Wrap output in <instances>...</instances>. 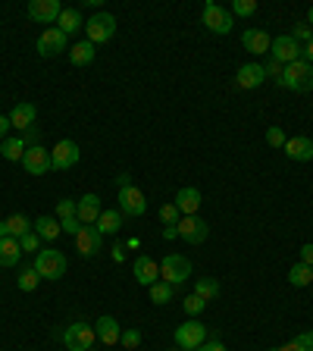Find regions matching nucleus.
Instances as JSON below:
<instances>
[{
    "label": "nucleus",
    "mask_w": 313,
    "mask_h": 351,
    "mask_svg": "<svg viewBox=\"0 0 313 351\" xmlns=\"http://www.w3.org/2000/svg\"><path fill=\"white\" fill-rule=\"evenodd\" d=\"M66 254L63 251H57V248H44V251H38L35 254V270H38V276L41 279H63L66 276Z\"/></svg>",
    "instance_id": "f257e3e1"
},
{
    "label": "nucleus",
    "mask_w": 313,
    "mask_h": 351,
    "mask_svg": "<svg viewBox=\"0 0 313 351\" xmlns=\"http://www.w3.org/2000/svg\"><path fill=\"white\" fill-rule=\"evenodd\" d=\"M279 88H288V91H298V95L313 91V66L304 63V60H298V63H292V66H285Z\"/></svg>",
    "instance_id": "f03ea898"
},
{
    "label": "nucleus",
    "mask_w": 313,
    "mask_h": 351,
    "mask_svg": "<svg viewBox=\"0 0 313 351\" xmlns=\"http://www.w3.org/2000/svg\"><path fill=\"white\" fill-rule=\"evenodd\" d=\"M160 279L179 289L182 282H188L191 279V261L188 257H182V254H166L160 261Z\"/></svg>",
    "instance_id": "7ed1b4c3"
},
{
    "label": "nucleus",
    "mask_w": 313,
    "mask_h": 351,
    "mask_svg": "<svg viewBox=\"0 0 313 351\" xmlns=\"http://www.w3.org/2000/svg\"><path fill=\"white\" fill-rule=\"evenodd\" d=\"M113 35H116V16L113 13H95L85 22V38L95 44V47L97 44H107Z\"/></svg>",
    "instance_id": "20e7f679"
},
{
    "label": "nucleus",
    "mask_w": 313,
    "mask_h": 351,
    "mask_svg": "<svg viewBox=\"0 0 313 351\" xmlns=\"http://www.w3.org/2000/svg\"><path fill=\"white\" fill-rule=\"evenodd\" d=\"M207 342V326L197 317H191V320H185L182 326H175V345L182 351H195L197 345Z\"/></svg>",
    "instance_id": "39448f33"
},
{
    "label": "nucleus",
    "mask_w": 313,
    "mask_h": 351,
    "mask_svg": "<svg viewBox=\"0 0 313 351\" xmlns=\"http://www.w3.org/2000/svg\"><path fill=\"white\" fill-rule=\"evenodd\" d=\"M95 326H88V323H73V326H66L63 332V345L69 351H91L95 348Z\"/></svg>",
    "instance_id": "423d86ee"
},
{
    "label": "nucleus",
    "mask_w": 313,
    "mask_h": 351,
    "mask_svg": "<svg viewBox=\"0 0 313 351\" xmlns=\"http://www.w3.org/2000/svg\"><path fill=\"white\" fill-rule=\"evenodd\" d=\"M201 22H204L207 32H213V35H229L232 32V10L219 7V3H207L204 13H201Z\"/></svg>",
    "instance_id": "0eeeda50"
},
{
    "label": "nucleus",
    "mask_w": 313,
    "mask_h": 351,
    "mask_svg": "<svg viewBox=\"0 0 313 351\" xmlns=\"http://www.w3.org/2000/svg\"><path fill=\"white\" fill-rule=\"evenodd\" d=\"M147 210V197L141 189H135V185H119V213L123 217H141V213Z\"/></svg>",
    "instance_id": "6e6552de"
},
{
    "label": "nucleus",
    "mask_w": 313,
    "mask_h": 351,
    "mask_svg": "<svg viewBox=\"0 0 313 351\" xmlns=\"http://www.w3.org/2000/svg\"><path fill=\"white\" fill-rule=\"evenodd\" d=\"M301 51H304V44H298L292 35H279V38H273V47H270L273 60H276V63H282V66L298 63V60H301Z\"/></svg>",
    "instance_id": "1a4fd4ad"
},
{
    "label": "nucleus",
    "mask_w": 313,
    "mask_h": 351,
    "mask_svg": "<svg viewBox=\"0 0 313 351\" xmlns=\"http://www.w3.org/2000/svg\"><path fill=\"white\" fill-rule=\"evenodd\" d=\"M35 47H38V53H41V57L51 60V57H60V53L69 51V38H66L60 29H44Z\"/></svg>",
    "instance_id": "9d476101"
},
{
    "label": "nucleus",
    "mask_w": 313,
    "mask_h": 351,
    "mask_svg": "<svg viewBox=\"0 0 313 351\" xmlns=\"http://www.w3.org/2000/svg\"><path fill=\"white\" fill-rule=\"evenodd\" d=\"M22 169L29 176H44L47 169H53L51 167V151L44 145H32V147H25V157H22Z\"/></svg>",
    "instance_id": "9b49d317"
},
{
    "label": "nucleus",
    "mask_w": 313,
    "mask_h": 351,
    "mask_svg": "<svg viewBox=\"0 0 313 351\" xmlns=\"http://www.w3.org/2000/svg\"><path fill=\"white\" fill-rule=\"evenodd\" d=\"M175 229H179L182 241H188V245H204L207 235H210V226H207V219H201V217H182Z\"/></svg>",
    "instance_id": "f8f14e48"
},
{
    "label": "nucleus",
    "mask_w": 313,
    "mask_h": 351,
    "mask_svg": "<svg viewBox=\"0 0 313 351\" xmlns=\"http://www.w3.org/2000/svg\"><path fill=\"white\" fill-rule=\"evenodd\" d=\"M79 157H82L79 145H75L73 138H63V141H57V147L51 151V167L53 169H73L75 163H79Z\"/></svg>",
    "instance_id": "ddd939ff"
},
{
    "label": "nucleus",
    "mask_w": 313,
    "mask_h": 351,
    "mask_svg": "<svg viewBox=\"0 0 313 351\" xmlns=\"http://www.w3.org/2000/svg\"><path fill=\"white\" fill-rule=\"evenodd\" d=\"M132 273H135L138 285H147V289H151L153 282H160V263L153 261V257H147V254L135 257V263H132Z\"/></svg>",
    "instance_id": "4468645a"
},
{
    "label": "nucleus",
    "mask_w": 313,
    "mask_h": 351,
    "mask_svg": "<svg viewBox=\"0 0 313 351\" xmlns=\"http://www.w3.org/2000/svg\"><path fill=\"white\" fill-rule=\"evenodd\" d=\"M60 13H63V3H60V0H32L29 3V16L35 22H41V25L57 22Z\"/></svg>",
    "instance_id": "2eb2a0df"
},
{
    "label": "nucleus",
    "mask_w": 313,
    "mask_h": 351,
    "mask_svg": "<svg viewBox=\"0 0 313 351\" xmlns=\"http://www.w3.org/2000/svg\"><path fill=\"white\" fill-rule=\"evenodd\" d=\"M75 248L82 257H95L97 251H103V235L97 232V226H82V232L75 235Z\"/></svg>",
    "instance_id": "dca6fc26"
},
{
    "label": "nucleus",
    "mask_w": 313,
    "mask_h": 351,
    "mask_svg": "<svg viewBox=\"0 0 313 351\" xmlns=\"http://www.w3.org/2000/svg\"><path fill=\"white\" fill-rule=\"evenodd\" d=\"M282 151H285V157H288V160H298V163L313 160V141L307 138V135H295V138H288Z\"/></svg>",
    "instance_id": "f3484780"
},
{
    "label": "nucleus",
    "mask_w": 313,
    "mask_h": 351,
    "mask_svg": "<svg viewBox=\"0 0 313 351\" xmlns=\"http://www.w3.org/2000/svg\"><path fill=\"white\" fill-rule=\"evenodd\" d=\"M101 197L91 191V195H82V201L75 204V217L82 219V226H91V223H97V217H101Z\"/></svg>",
    "instance_id": "a211bd4d"
},
{
    "label": "nucleus",
    "mask_w": 313,
    "mask_h": 351,
    "mask_svg": "<svg viewBox=\"0 0 313 351\" xmlns=\"http://www.w3.org/2000/svg\"><path fill=\"white\" fill-rule=\"evenodd\" d=\"M235 82H238V88H245V91L260 88L263 82H266V69H263L260 63H245L238 69V75H235Z\"/></svg>",
    "instance_id": "6ab92c4d"
},
{
    "label": "nucleus",
    "mask_w": 313,
    "mask_h": 351,
    "mask_svg": "<svg viewBox=\"0 0 313 351\" xmlns=\"http://www.w3.org/2000/svg\"><path fill=\"white\" fill-rule=\"evenodd\" d=\"M201 201H204V197H201V191H197V189H179V191H175L173 204L179 207V213H182V217H197Z\"/></svg>",
    "instance_id": "aec40b11"
},
{
    "label": "nucleus",
    "mask_w": 313,
    "mask_h": 351,
    "mask_svg": "<svg viewBox=\"0 0 313 351\" xmlns=\"http://www.w3.org/2000/svg\"><path fill=\"white\" fill-rule=\"evenodd\" d=\"M35 117H38V107L29 101L16 104V107L10 110V123H13V129H19V132L32 129V125H35Z\"/></svg>",
    "instance_id": "412c9836"
},
{
    "label": "nucleus",
    "mask_w": 313,
    "mask_h": 351,
    "mask_svg": "<svg viewBox=\"0 0 313 351\" xmlns=\"http://www.w3.org/2000/svg\"><path fill=\"white\" fill-rule=\"evenodd\" d=\"M95 332H97V339H101L103 345H116L119 342V336H123V329H119V323H116V317H97V323H95Z\"/></svg>",
    "instance_id": "4be33fe9"
},
{
    "label": "nucleus",
    "mask_w": 313,
    "mask_h": 351,
    "mask_svg": "<svg viewBox=\"0 0 313 351\" xmlns=\"http://www.w3.org/2000/svg\"><path fill=\"white\" fill-rule=\"evenodd\" d=\"M241 44H245V51H251V53H270V47H273V38L266 35V32H260V29H248L245 35H241Z\"/></svg>",
    "instance_id": "5701e85b"
},
{
    "label": "nucleus",
    "mask_w": 313,
    "mask_h": 351,
    "mask_svg": "<svg viewBox=\"0 0 313 351\" xmlns=\"http://www.w3.org/2000/svg\"><path fill=\"white\" fill-rule=\"evenodd\" d=\"M22 257V245L19 239H13V235H3L0 239V267H16Z\"/></svg>",
    "instance_id": "b1692460"
},
{
    "label": "nucleus",
    "mask_w": 313,
    "mask_h": 351,
    "mask_svg": "<svg viewBox=\"0 0 313 351\" xmlns=\"http://www.w3.org/2000/svg\"><path fill=\"white\" fill-rule=\"evenodd\" d=\"M57 29L63 32L66 38L75 35V32H82V29H85L82 13H79V10H73V7H63V13H60V19H57Z\"/></svg>",
    "instance_id": "393cba45"
},
{
    "label": "nucleus",
    "mask_w": 313,
    "mask_h": 351,
    "mask_svg": "<svg viewBox=\"0 0 313 351\" xmlns=\"http://www.w3.org/2000/svg\"><path fill=\"white\" fill-rule=\"evenodd\" d=\"M97 232L101 235H116L119 229H123V213L119 210H101V217H97Z\"/></svg>",
    "instance_id": "a878e982"
},
{
    "label": "nucleus",
    "mask_w": 313,
    "mask_h": 351,
    "mask_svg": "<svg viewBox=\"0 0 313 351\" xmlns=\"http://www.w3.org/2000/svg\"><path fill=\"white\" fill-rule=\"evenodd\" d=\"M95 44L88 41H79V44H73V47H69V60H73V66H88L91 63V60H95Z\"/></svg>",
    "instance_id": "bb28decb"
},
{
    "label": "nucleus",
    "mask_w": 313,
    "mask_h": 351,
    "mask_svg": "<svg viewBox=\"0 0 313 351\" xmlns=\"http://www.w3.org/2000/svg\"><path fill=\"white\" fill-rule=\"evenodd\" d=\"M25 141H22V135H13V138H3V145H0V154H3V160H19L25 157Z\"/></svg>",
    "instance_id": "cd10ccee"
},
{
    "label": "nucleus",
    "mask_w": 313,
    "mask_h": 351,
    "mask_svg": "<svg viewBox=\"0 0 313 351\" xmlns=\"http://www.w3.org/2000/svg\"><path fill=\"white\" fill-rule=\"evenodd\" d=\"M32 229H35V223H32L25 213H13V217H7V235H13V239L29 235Z\"/></svg>",
    "instance_id": "c85d7f7f"
},
{
    "label": "nucleus",
    "mask_w": 313,
    "mask_h": 351,
    "mask_svg": "<svg viewBox=\"0 0 313 351\" xmlns=\"http://www.w3.org/2000/svg\"><path fill=\"white\" fill-rule=\"evenodd\" d=\"M35 232L41 235L44 241H53L60 232H63V226H60L57 217H38V219H35Z\"/></svg>",
    "instance_id": "c756f323"
},
{
    "label": "nucleus",
    "mask_w": 313,
    "mask_h": 351,
    "mask_svg": "<svg viewBox=\"0 0 313 351\" xmlns=\"http://www.w3.org/2000/svg\"><path fill=\"white\" fill-rule=\"evenodd\" d=\"M288 282L295 285V289H304V285L313 282V267H307V263H295L292 270H288Z\"/></svg>",
    "instance_id": "7c9ffc66"
},
{
    "label": "nucleus",
    "mask_w": 313,
    "mask_h": 351,
    "mask_svg": "<svg viewBox=\"0 0 313 351\" xmlns=\"http://www.w3.org/2000/svg\"><path fill=\"white\" fill-rule=\"evenodd\" d=\"M173 298H175V285L163 282V279L151 285V301H153V304H169Z\"/></svg>",
    "instance_id": "2f4dec72"
},
{
    "label": "nucleus",
    "mask_w": 313,
    "mask_h": 351,
    "mask_svg": "<svg viewBox=\"0 0 313 351\" xmlns=\"http://www.w3.org/2000/svg\"><path fill=\"white\" fill-rule=\"evenodd\" d=\"M16 282H19L22 292H35L38 282H41V276H38V270H35V263H32V267H22V270H19V279H16Z\"/></svg>",
    "instance_id": "473e14b6"
},
{
    "label": "nucleus",
    "mask_w": 313,
    "mask_h": 351,
    "mask_svg": "<svg viewBox=\"0 0 313 351\" xmlns=\"http://www.w3.org/2000/svg\"><path fill=\"white\" fill-rule=\"evenodd\" d=\"M195 295H197V298H204V301H213L219 295V282H216V279H210V276L197 279V282H195Z\"/></svg>",
    "instance_id": "72a5a7b5"
},
{
    "label": "nucleus",
    "mask_w": 313,
    "mask_h": 351,
    "mask_svg": "<svg viewBox=\"0 0 313 351\" xmlns=\"http://www.w3.org/2000/svg\"><path fill=\"white\" fill-rule=\"evenodd\" d=\"M285 141H288V135H285V129H282V125H270V129H266V145H270V147H276V151H282V147H285Z\"/></svg>",
    "instance_id": "f704fd0d"
},
{
    "label": "nucleus",
    "mask_w": 313,
    "mask_h": 351,
    "mask_svg": "<svg viewBox=\"0 0 313 351\" xmlns=\"http://www.w3.org/2000/svg\"><path fill=\"white\" fill-rule=\"evenodd\" d=\"M179 219H182V213H179V207L175 204H163L160 207V223L163 226H179Z\"/></svg>",
    "instance_id": "c9c22d12"
},
{
    "label": "nucleus",
    "mask_w": 313,
    "mask_h": 351,
    "mask_svg": "<svg viewBox=\"0 0 313 351\" xmlns=\"http://www.w3.org/2000/svg\"><path fill=\"white\" fill-rule=\"evenodd\" d=\"M182 307H185V314H188V317H197V314H201V311L207 307V301H204V298H197V295L191 292L188 298H182Z\"/></svg>",
    "instance_id": "e433bc0d"
},
{
    "label": "nucleus",
    "mask_w": 313,
    "mask_h": 351,
    "mask_svg": "<svg viewBox=\"0 0 313 351\" xmlns=\"http://www.w3.org/2000/svg\"><path fill=\"white\" fill-rule=\"evenodd\" d=\"M257 0H232V16H254Z\"/></svg>",
    "instance_id": "4c0bfd02"
},
{
    "label": "nucleus",
    "mask_w": 313,
    "mask_h": 351,
    "mask_svg": "<svg viewBox=\"0 0 313 351\" xmlns=\"http://www.w3.org/2000/svg\"><path fill=\"white\" fill-rule=\"evenodd\" d=\"M75 204L79 201H73V197H63L57 204V219H69V217H75Z\"/></svg>",
    "instance_id": "58836bf2"
},
{
    "label": "nucleus",
    "mask_w": 313,
    "mask_h": 351,
    "mask_svg": "<svg viewBox=\"0 0 313 351\" xmlns=\"http://www.w3.org/2000/svg\"><path fill=\"white\" fill-rule=\"evenodd\" d=\"M19 245H22V251H29V254H32V251L41 248V235H38L35 229H32L29 235H22V239H19Z\"/></svg>",
    "instance_id": "ea45409f"
},
{
    "label": "nucleus",
    "mask_w": 313,
    "mask_h": 351,
    "mask_svg": "<svg viewBox=\"0 0 313 351\" xmlns=\"http://www.w3.org/2000/svg\"><path fill=\"white\" fill-rule=\"evenodd\" d=\"M119 342H123L129 351H135L141 345V332H138V329H125L123 336H119Z\"/></svg>",
    "instance_id": "a19ab883"
},
{
    "label": "nucleus",
    "mask_w": 313,
    "mask_h": 351,
    "mask_svg": "<svg viewBox=\"0 0 313 351\" xmlns=\"http://www.w3.org/2000/svg\"><path fill=\"white\" fill-rule=\"evenodd\" d=\"M292 38H295V41H310V38H313V29H310V25H307V22H298V25H295V29H292Z\"/></svg>",
    "instance_id": "79ce46f5"
},
{
    "label": "nucleus",
    "mask_w": 313,
    "mask_h": 351,
    "mask_svg": "<svg viewBox=\"0 0 313 351\" xmlns=\"http://www.w3.org/2000/svg\"><path fill=\"white\" fill-rule=\"evenodd\" d=\"M60 226H63V232H69V235H79V232H82V219H79V217L60 219Z\"/></svg>",
    "instance_id": "37998d69"
},
{
    "label": "nucleus",
    "mask_w": 313,
    "mask_h": 351,
    "mask_svg": "<svg viewBox=\"0 0 313 351\" xmlns=\"http://www.w3.org/2000/svg\"><path fill=\"white\" fill-rule=\"evenodd\" d=\"M263 69H266V75H273V79H276V85H279V82H282V73H285V66H282V63H276V60H270V63L263 66Z\"/></svg>",
    "instance_id": "c03bdc74"
},
{
    "label": "nucleus",
    "mask_w": 313,
    "mask_h": 351,
    "mask_svg": "<svg viewBox=\"0 0 313 351\" xmlns=\"http://www.w3.org/2000/svg\"><path fill=\"white\" fill-rule=\"evenodd\" d=\"M295 342L301 351H313V332H301V336H295Z\"/></svg>",
    "instance_id": "a18cd8bd"
},
{
    "label": "nucleus",
    "mask_w": 313,
    "mask_h": 351,
    "mask_svg": "<svg viewBox=\"0 0 313 351\" xmlns=\"http://www.w3.org/2000/svg\"><path fill=\"white\" fill-rule=\"evenodd\" d=\"M195 351H226V345L219 342V339H207L204 345H197Z\"/></svg>",
    "instance_id": "49530a36"
},
{
    "label": "nucleus",
    "mask_w": 313,
    "mask_h": 351,
    "mask_svg": "<svg viewBox=\"0 0 313 351\" xmlns=\"http://www.w3.org/2000/svg\"><path fill=\"white\" fill-rule=\"evenodd\" d=\"M22 141H25V145H38V129H35V125H32V129H25V132H22Z\"/></svg>",
    "instance_id": "de8ad7c7"
},
{
    "label": "nucleus",
    "mask_w": 313,
    "mask_h": 351,
    "mask_svg": "<svg viewBox=\"0 0 313 351\" xmlns=\"http://www.w3.org/2000/svg\"><path fill=\"white\" fill-rule=\"evenodd\" d=\"M301 263L313 267V245H304V248H301Z\"/></svg>",
    "instance_id": "09e8293b"
},
{
    "label": "nucleus",
    "mask_w": 313,
    "mask_h": 351,
    "mask_svg": "<svg viewBox=\"0 0 313 351\" xmlns=\"http://www.w3.org/2000/svg\"><path fill=\"white\" fill-rule=\"evenodd\" d=\"M301 60H304V63H310V66H313V38H310V41L304 44V51H301Z\"/></svg>",
    "instance_id": "8fccbe9b"
},
{
    "label": "nucleus",
    "mask_w": 313,
    "mask_h": 351,
    "mask_svg": "<svg viewBox=\"0 0 313 351\" xmlns=\"http://www.w3.org/2000/svg\"><path fill=\"white\" fill-rule=\"evenodd\" d=\"M10 117H3V113H0V138H7V129H10Z\"/></svg>",
    "instance_id": "3c124183"
},
{
    "label": "nucleus",
    "mask_w": 313,
    "mask_h": 351,
    "mask_svg": "<svg viewBox=\"0 0 313 351\" xmlns=\"http://www.w3.org/2000/svg\"><path fill=\"white\" fill-rule=\"evenodd\" d=\"M270 351H301V348H298V342H295V339H292V342H288V345H282V348H270Z\"/></svg>",
    "instance_id": "603ef678"
},
{
    "label": "nucleus",
    "mask_w": 313,
    "mask_h": 351,
    "mask_svg": "<svg viewBox=\"0 0 313 351\" xmlns=\"http://www.w3.org/2000/svg\"><path fill=\"white\" fill-rule=\"evenodd\" d=\"M163 235H166V239H179V229H175V226H166V229H163Z\"/></svg>",
    "instance_id": "864d4df0"
},
{
    "label": "nucleus",
    "mask_w": 313,
    "mask_h": 351,
    "mask_svg": "<svg viewBox=\"0 0 313 351\" xmlns=\"http://www.w3.org/2000/svg\"><path fill=\"white\" fill-rule=\"evenodd\" d=\"M123 245H116V248H113V257H116V261H125V254H123Z\"/></svg>",
    "instance_id": "5fc2aeb1"
},
{
    "label": "nucleus",
    "mask_w": 313,
    "mask_h": 351,
    "mask_svg": "<svg viewBox=\"0 0 313 351\" xmlns=\"http://www.w3.org/2000/svg\"><path fill=\"white\" fill-rule=\"evenodd\" d=\"M7 235V219H0V239Z\"/></svg>",
    "instance_id": "6e6d98bb"
},
{
    "label": "nucleus",
    "mask_w": 313,
    "mask_h": 351,
    "mask_svg": "<svg viewBox=\"0 0 313 351\" xmlns=\"http://www.w3.org/2000/svg\"><path fill=\"white\" fill-rule=\"evenodd\" d=\"M307 19H310V25H313V7H310V13H307Z\"/></svg>",
    "instance_id": "4d7b16f0"
},
{
    "label": "nucleus",
    "mask_w": 313,
    "mask_h": 351,
    "mask_svg": "<svg viewBox=\"0 0 313 351\" xmlns=\"http://www.w3.org/2000/svg\"><path fill=\"white\" fill-rule=\"evenodd\" d=\"M169 351H182V348H169Z\"/></svg>",
    "instance_id": "13d9d810"
},
{
    "label": "nucleus",
    "mask_w": 313,
    "mask_h": 351,
    "mask_svg": "<svg viewBox=\"0 0 313 351\" xmlns=\"http://www.w3.org/2000/svg\"><path fill=\"white\" fill-rule=\"evenodd\" d=\"M91 351H95V348H91Z\"/></svg>",
    "instance_id": "bf43d9fd"
}]
</instances>
